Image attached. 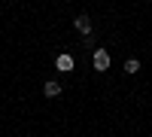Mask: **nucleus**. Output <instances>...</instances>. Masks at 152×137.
<instances>
[{
	"mask_svg": "<svg viewBox=\"0 0 152 137\" xmlns=\"http://www.w3.org/2000/svg\"><path fill=\"white\" fill-rule=\"evenodd\" d=\"M91 64H94V70H107L110 67V52L107 49H97V52L91 55Z\"/></svg>",
	"mask_w": 152,
	"mask_h": 137,
	"instance_id": "1",
	"label": "nucleus"
},
{
	"mask_svg": "<svg viewBox=\"0 0 152 137\" xmlns=\"http://www.w3.org/2000/svg\"><path fill=\"white\" fill-rule=\"evenodd\" d=\"M76 31H79V34H85V37H91V18H88V15H76Z\"/></svg>",
	"mask_w": 152,
	"mask_h": 137,
	"instance_id": "2",
	"label": "nucleus"
},
{
	"mask_svg": "<svg viewBox=\"0 0 152 137\" xmlns=\"http://www.w3.org/2000/svg\"><path fill=\"white\" fill-rule=\"evenodd\" d=\"M58 70L70 73V70H73V58H70V55H58Z\"/></svg>",
	"mask_w": 152,
	"mask_h": 137,
	"instance_id": "3",
	"label": "nucleus"
},
{
	"mask_svg": "<svg viewBox=\"0 0 152 137\" xmlns=\"http://www.w3.org/2000/svg\"><path fill=\"white\" fill-rule=\"evenodd\" d=\"M61 95V85L58 82H46V97H58Z\"/></svg>",
	"mask_w": 152,
	"mask_h": 137,
	"instance_id": "4",
	"label": "nucleus"
},
{
	"mask_svg": "<svg viewBox=\"0 0 152 137\" xmlns=\"http://www.w3.org/2000/svg\"><path fill=\"white\" fill-rule=\"evenodd\" d=\"M125 70H128V73H137V70H140V61H137V58L125 61Z\"/></svg>",
	"mask_w": 152,
	"mask_h": 137,
	"instance_id": "5",
	"label": "nucleus"
}]
</instances>
